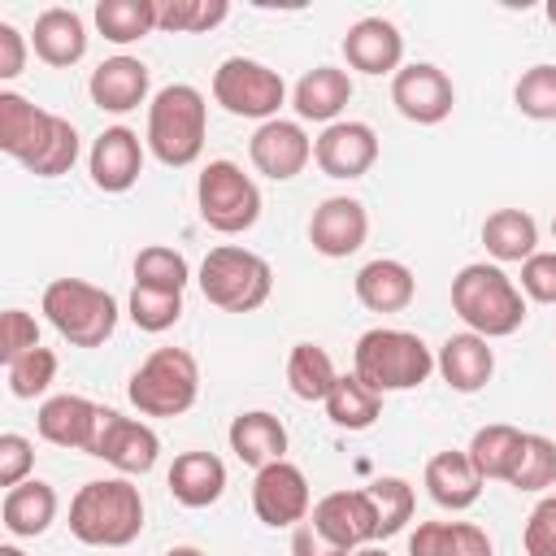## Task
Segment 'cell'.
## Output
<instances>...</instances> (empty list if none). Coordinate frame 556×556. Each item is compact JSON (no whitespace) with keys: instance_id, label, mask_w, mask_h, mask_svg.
Listing matches in <instances>:
<instances>
[{"instance_id":"44","label":"cell","mask_w":556,"mask_h":556,"mask_svg":"<svg viewBox=\"0 0 556 556\" xmlns=\"http://www.w3.org/2000/svg\"><path fill=\"white\" fill-rule=\"evenodd\" d=\"M526 556H556V495H543L526 517Z\"/></svg>"},{"instance_id":"24","label":"cell","mask_w":556,"mask_h":556,"mask_svg":"<svg viewBox=\"0 0 556 556\" xmlns=\"http://www.w3.org/2000/svg\"><path fill=\"white\" fill-rule=\"evenodd\" d=\"M426 491H430V500H434L439 508L460 513V508H473V504H478V495H482V473L473 469L469 452L447 447V452H434V456L426 460Z\"/></svg>"},{"instance_id":"49","label":"cell","mask_w":556,"mask_h":556,"mask_svg":"<svg viewBox=\"0 0 556 556\" xmlns=\"http://www.w3.org/2000/svg\"><path fill=\"white\" fill-rule=\"evenodd\" d=\"M291 556H352V552H343L339 543H330L313 521H300L295 534H291Z\"/></svg>"},{"instance_id":"52","label":"cell","mask_w":556,"mask_h":556,"mask_svg":"<svg viewBox=\"0 0 556 556\" xmlns=\"http://www.w3.org/2000/svg\"><path fill=\"white\" fill-rule=\"evenodd\" d=\"M0 556H26V552H22V547H13V543H4V547H0Z\"/></svg>"},{"instance_id":"21","label":"cell","mask_w":556,"mask_h":556,"mask_svg":"<svg viewBox=\"0 0 556 556\" xmlns=\"http://www.w3.org/2000/svg\"><path fill=\"white\" fill-rule=\"evenodd\" d=\"M30 48H35V56H39L43 65L70 70V65H78V61L87 56V26H83V17H78L74 9L52 4V9H43V13L35 17Z\"/></svg>"},{"instance_id":"22","label":"cell","mask_w":556,"mask_h":556,"mask_svg":"<svg viewBox=\"0 0 556 556\" xmlns=\"http://www.w3.org/2000/svg\"><path fill=\"white\" fill-rule=\"evenodd\" d=\"M91 104L104 113H130L148 100V65L139 56H109L91 70Z\"/></svg>"},{"instance_id":"51","label":"cell","mask_w":556,"mask_h":556,"mask_svg":"<svg viewBox=\"0 0 556 556\" xmlns=\"http://www.w3.org/2000/svg\"><path fill=\"white\" fill-rule=\"evenodd\" d=\"M352 556H391V552H382V547H374V543H369V547H356Z\"/></svg>"},{"instance_id":"43","label":"cell","mask_w":556,"mask_h":556,"mask_svg":"<svg viewBox=\"0 0 556 556\" xmlns=\"http://www.w3.org/2000/svg\"><path fill=\"white\" fill-rule=\"evenodd\" d=\"M513 104L534 122H556V65H530L513 87Z\"/></svg>"},{"instance_id":"32","label":"cell","mask_w":556,"mask_h":556,"mask_svg":"<svg viewBox=\"0 0 556 556\" xmlns=\"http://www.w3.org/2000/svg\"><path fill=\"white\" fill-rule=\"evenodd\" d=\"M521 443H526V434H521L517 426H508V421H491V426L473 430V439H469L465 452H469L473 469L482 473V482H486V478L508 482L513 469H517V460H521Z\"/></svg>"},{"instance_id":"42","label":"cell","mask_w":556,"mask_h":556,"mask_svg":"<svg viewBox=\"0 0 556 556\" xmlns=\"http://www.w3.org/2000/svg\"><path fill=\"white\" fill-rule=\"evenodd\" d=\"M130 321L148 334L169 330L182 317V291H156V287H135L130 291Z\"/></svg>"},{"instance_id":"16","label":"cell","mask_w":556,"mask_h":556,"mask_svg":"<svg viewBox=\"0 0 556 556\" xmlns=\"http://www.w3.org/2000/svg\"><path fill=\"white\" fill-rule=\"evenodd\" d=\"M365 235H369V213L361 200L352 195H330L313 208V222H308V243L313 252L330 256V261H343L352 252L365 248Z\"/></svg>"},{"instance_id":"11","label":"cell","mask_w":556,"mask_h":556,"mask_svg":"<svg viewBox=\"0 0 556 556\" xmlns=\"http://www.w3.org/2000/svg\"><path fill=\"white\" fill-rule=\"evenodd\" d=\"M391 104L417 126H439L456 104V87L439 65L413 61L400 65V74L391 78Z\"/></svg>"},{"instance_id":"9","label":"cell","mask_w":556,"mask_h":556,"mask_svg":"<svg viewBox=\"0 0 556 556\" xmlns=\"http://www.w3.org/2000/svg\"><path fill=\"white\" fill-rule=\"evenodd\" d=\"M213 100L235 113V117H256V122H274L282 100H287V83L278 70H269L265 61L252 56H226L213 70Z\"/></svg>"},{"instance_id":"31","label":"cell","mask_w":556,"mask_h":556,"mask_svg":"<svg viewBox=\"0 0 556 556\" xmlns=\"http://www.w3.org/2000/svg\"><path fill=\"white\" fill-rule=\"evenodd\" d=\"M52 113L30 104L26 96L17 91H0V148L13 156V161H26L35 152V143L43 139Z\"/></svg>"},{"instance_id":"48","label":"cell","mask_w":556,"mask_h":556,"mask_svg":"<svg viewBox=\"0 0 556 556\" xmlns=\"http://www.w3.org/2000/svg\"><path fill=\"white\" fill-rule=\"evenodd\" d=\"M26 70V35L13 22H0V78H17Z\"/></svg>"},{"instance_id":"30","label":"cell","mask_w":556,"mask_h":556,"mask_svg":"<svg viewBox=\"0 0 556 556\" xmlns=\"http://www.w3.org/2000/svg\"><path fill=\"white\" fill-rule=\"evenodd\" d=\"M482 243L500 265H513V261L521 265L539 252V226L526 208H495L482 222Z\"/></svg>"},{"instance_id":"41","label":"cell","mask_w":556,"mask_h":556,"mask_svg":"<svg viewBox=\"0 0 556 556\" xmlns=\"http://www.w3.org/2000/svg\"><path fill=\"white\" fill-rule=\"evenodd\" d=\"M508 486H517V491H547V486H556V439L526 434L521 460H517Z\"/></svg>"},{"instance_id":"4","label":"cell","mask_w":556,"mask_h":556,"mask_svg":"<svg viewBox=\"0 0 556 556\" xmlns=\"http://www.w3.org/2000/svg\"><path fill=\"white\" fill-rule=\"evenodd\" d=\"M208 130V104L191 83H169L148 104V148L161 165L182 169L195 165L204 152Z\"/></svg>"},{"instance_id":"13","label":"cell","mask_w":556,"mask_h":556,"mask_svg":"<svg viewBox=\"0 0 556 556\" xmlns=\"http://www.w3.org/2000/svg\"><path fill=\"white\" fill-rule=\"evenodd\" d=\"M308 521L330 539L339 543L343 552H356V547H369L378 539V508L369 500V491H330L313 504Z\"/></svg>"},{"instance_id":"33","label":"cell","mask_w":556,"mask_h":556,"mask_svg":"<svg viewBox=\"0 0 556 556\" xmlns=\"http://www.w3.org/2000/svg\"><path fill=\"white\" fill-rule=\"evenodd\" d=\"M326 417L339 430H369L382 417V395L369 391L356 374H339V382L326 395Z\"/></svg>"},{"instance_id":"23","label":"cell","mask_w":556,"mask_h":556,"mask_svg":"<svg viewBox=\"0 0 556 556\" xmlns=\"http://www.w3.org/2000/svg\"><path fill=\"white\" fill-rule=\"evenodd\" d=\"M356 300L369 308V313H404L417 295V278L404 261H391V256H378V261H365L356 269Z\"/></svg>"},{"instance_id":"14","label":"cell","mask_w":556,"mask_h":556,"mask_svg":"<svg viewBox=\"0 0 556 556\" xmlns=\"http://www.w3.org/2000/svg\"><path fill=\"white\" fill-rule=\"evenodd\" d=\"M248 156L252 165L274 178V182H287L295 178L308 161H313V139L304 135L300 122H287V117H274V122H261L248 139Z\"/></svg>"},{"instance_id":"37","label":"cell","mask_w":556,"mask_h":556,"mask_svg":"<svg viewBox=\"0 0 556 556\" xmlns=\"http://www.w3.org/2000/svg\"><path fill=\"white\" fill-rule=\"evenodd\" d=\"M230 4L226 0H156V30L169 35H200L226 22Z\"/></svg>"},{"instance_id":"53","label":"cell","mask_w":556,"mask_h":556,"mask_svg":"<svg viewBox=\"0 0 556 556\" xmlns=\"http://www.w3.org/2000/svg\"><path fill=\"white\" fill-rule=\"evenodd\" d=\"M547 22L556 26V0H547Z\"/></svg>"},{"instance_id":"18","label":"cell","mask_w":556,"mask_h":556,"mask_svg":"<svg viewBox=\"0 0 556 556\" xmlns=\"http://www.w3.org/2000/svg\"><path fill=\"white\" fill-rule=\"evenodd\" d=\"M100 408L104 404H91L87 395H52V400L39 404V417H35L39 439H48L52 447H74V452L91 456Z\"/></svg>"},{"instance_id":"46","label":"cell","mask_w":556,"mask_h":556,"mask_svg":"<svg viewBox=\"0 0 556 556\" xmlns=\"http://www.w3.org/2000/svg\"><path fill=\"white\" fill-rule=\"evenodd\" d=\"M521 295L556 304V252H534L530 261H521Z\"/></svg>"},{"instance_id":"6","label":"cell","mask_w":556,"mask_h":556,"mask_svg":"<svg viewBox=\"0 0 556 556\" xmlns=\"http://www.w3.org/2000/svg\"><path fill=\"white\" fill-rule=\"evenodd\" d=\"M200 291L222 313H252V308H261L269 300L274 269H269L265 256H256V252H248L239 243H222L200 265Z\"/></svg>"},{"instance_id":"40","label":"cell","mask_w":556,"mask_h":556,"mask_svg":"<svg viewBox=\"0 0 556 556\" xmlns=\"http://www.w3.org/2000/svg\"><path fill=\"white\" fill-rule=\"evenodd\" d=\"M52 378H56V352L43 348V343L30 348V352H22L17 361L4 365L9 395H17V400H35V395H43V391L52 387Z\"/></svg>"},{"instance_id":"47","label":"cell","mask_w":556,"mask_h":556,"mask_svg":"<svg viewBox=\"0 0 556 556\" xmlns=\"http://www.w3.org/2000/svg\"><path fill=\"white\" fill-rule=\"evenodd\" d=\"M30 465H35L30 439H26V434H13V430L0 434V486L9 491V486H17V482H26Z\"/></svg>"},{"instance_id":"54","label":"cell","mask_w":556,"mask_h":556,"mask_svg":"<svg viewBox=\"0 0 556 556\" xmlns=\"http://www.w3.org/2000/svg\"><path fill=\"white\" fill-rule=\"evenodd\" d=\"M552 235H556V217H552Z\"/></svg>"},{"instance_id":"39","label":"cell","mask_w":556,"mask_h":556,"mask_svg":"<svg viewBox=\"0 0 556 556\" xmlns=\"http://www.w3.org/2000/svg\"><path fill=\"white\" fill-rule=\"evenodd\" d=\"M191 278L187 269V256L165 248V243H152L135 256V287H156V291H182Z\"/></svg>"},{"instance_id":"1","label":"cell","mask_w":556,"mask_h":556,"mask_svg":"<svg viewBox=\"0 0 556 556\" xmlns=\"http://www.w3.org/2000/svg\"><path fill=\"white\" fill-rule=\"evenodd\" d=\"M143 530V495L126 478H96L70 500V534L87 547H126Z\"/></svg>"},{"instance_id":"50","label":"cell","mask_w":556,"mask_h":556,"mask_svg":"<svg viewBox=\"0 0 556 556\" xmlns=\"http://www.w3.org/2000/svg\"><path fill=\"white\" fill-rule=\"evenodd\" d=\"M165 556H204V552H200V547H169Z\"/></svg>"},{"instance_id":"2","label":"cell","mask_w":556,"mask_h":556,"mask_svg":"<svg viewBox=\"0 0 556 556\" xmlns=\"http://www.w3.org/2000/svg\"><path fill=\"white\" fill-rule=\"evenodd\" d=\"M452 308L482 339H504L526 321L521 287L500 265H486V261H473L452 278Z\"/></svg>"},{"instance_id":"15","label":"cell","mask_w":556,"mask_h":556,"mask_svg":"<svg viewBox=\"0 0 556 556\" xmlns=\"http://www.w3.org/2000/svg\"><path fill=\"white\" fill-rule=\"evenodd\" d=\"M313 161L326 178H361L378 161V135L365 122H330L313 143Z\"/></svg>"},{"instance_id":"3","label":"cell","mask_w":556,"mask_h":556,"mask_svg":"<svg viewBox=\"0 0 556 556\" xmlns=\"http://www.w3.org/2000/svg\"><path fill=\"white\" fill-rule=\"evenodd\" d=\"M352 374L369 391H378V395H387V391H413V387H421L434 374V352L413 330L374 326L352 348Z\"/></svg>"},{"instance_id":"29","label":"cell","mask_w":556,"mask_h":556,"mask_svg":"<svg viewBox=\"0 0 556 556\" xmlns=\"http://www.w3.org/2000/svg\"><path fill=\"white\" fill-rule=\"evenodd\" d=\"M408 556H495V547L473 521H421L408 534Z\"/></svg>"},{"instance_id":"28","label":"cell","mask_w":556,"mask_h":556,"mask_svg":"<svg viewBox=\"0 0 556 556\" xmlns=\"http://www.w3.org/2000/svg\"><path fill=\"white\" fill-rule=\"evenodd\" d=\"M56 491L48 486V482H39V478H26V482H17V486H9L4 491V504H0V521H4V530L13 534V539H35V534H43L52 521H56Z\"/></svg>"},{"instance_id":"26","label":"cell","mask_w":556,"mask_h":556,"mask_svg":"<svg viewBox=\"0 0 556 556\" xmlns=\"http://www.w3.org/2000/svg\"><path fill=\"white\" fill-rule=\"evenodd\" d=\"M230 452L252 465V469H265L274 460H287V426L265 413V408H252V413H239L230 421Z\"/></svg>"},{"instance_id":"38","label":"cell","mask_w":556,"mask_h":556,"mask_svg":"<svg viewBox=\"0 0 556 556\" xmlns=\"http://www.w3.org/2000/svg\"><path fill=\"white\" fill-rule=\"evenodd\" d=\"M365 491H369V500L378 508V539H391L413 521L417 495H413V486L404 478H374Z\"/></svg>"},{"instance_id":"27","label":"cell","mask_w":556,"mask_h":556,"mask_svg":"<svg viewBox=\"0 0 556 556\" xmlns=\"http://www.w3.org/2000/svg\"><path fill=\"white\" fill-rule=\"evenodd\" d=\"M226 491V465L213 452H182L169 465V495L182 508H208Z\"/></svg>"},{"instance_id":"17","label":"cell","mask_w":556,"mask_h":556,"mask_svg":"<svg viewBox=\"0 0 556 556\" xmlns=\"http://www.w3.org/2000/svg\"><path fill=\"white\" fill-rule=\"evenodd\" d=\"M87 169H91V182L109 195H122L139 182L143 174V143L130 126H109L96 135L91 143V156H87Z\"/></svg>"},{"instance_id":"7","label":"cell","mask_w":556,"mask_h":556,"mask_svg":"<svg viewBox=\"0 0 556 556\" xmlns=\"http://www.w3.org/2000/svg\"><path fill=\"white\" fill-rule=\"evenodd\" d=\"M143 417H182L200 395V365L187 348H156L126 387Z\"/></svg>"},{"instance_id":"35","label":"cell","mask_w":556,"mask_h":556,"mask_svg":"<svg viewBox=\"0 0 556 556\" xmlns=\"http://www.w3.org/2000/svg\"><path fill=\"white\" fill-rule=\"evenodd\" d=\"M96 26L109 43H135L156 30V0H100Z\"/></svg>"},{"instance_id":"36","label":"cell","mask_w":556,"mask_h":556,"mask_svg":"<svg viewBox=\"0 0 556 556\" xmlns=\"http://www.w3.org/2000/svg\"><path fill=\"white\" fill-rule=\"evenodd\" d=\"M74 161H78V130H74L61 113H52L43 139L35 143V152H30L22 165H26L30 174H39V178H61V174L74 169Z\"/></svg>"},{"instance_id":"25","label":"cell","mask_w":556,"mask_h":556,"mask_svg":"<svg viewBox=\"0 0 556 556\" xmlns=\"http://www.w3.org/2000/svg\"><path fill=\"white\" fill-rule=\"evenodd\" d=\"M348 100H352V78H348V70H339V65H313L300 83H295V91H291V104H295V113L304 117V122H339V113L348 109Z\"/></svg>"},{"instance_id":"8","label":"cell","mask_w":556,"mask_h":556,"mask_svg":"<svg viewBox=\"0 0 556 556\" xmlns=\"http://www.w3.org/2000/svg\"><path fill=\"white\" fill-rule=\"evenodd\" d=\"M195 204L204 226L217 235H243L261 217V191L235 161H208L195 182Z\"/></svg>"},{"instance_id":"20","label":"cell","mask_w":556,"mask_h":556,"mask_svg":"<svg viewBox=\"0 0 556 556\" xmlns=\"http://www.w3.org/2000/svg\"><path fill=\"white\" fill-rule=\"evenodd\" d=\"M434 369L443 374V382H447L452 391L473 395V391H482V387L491 382V374H495V352H491V343H486L482 334L465 330V334L443 339V348H439V356H434Z\"/></svg>"},{"instance_id":"10","label":"cell","mask_w":556,"mask_h":556,"mask_svg":"<svg viewBox=\"0 0 556 556\" xmlns=\"http://www.w3.org/2000/svg\"><path fill=\"white\" fill-rule=\"evenodd\" d=\"M308 508H313V495H308V478L300 465L291 460H274L265 469H256V482H252V513L282 530V526H300L308 521Z\"/></svg>"},{"instance_id":"34","label":"cell","mask_w":556,"mask_h":556,"mask_svg":"<svg viewBox=\"0 0 556 556\" xmlns=\"http://www.w3.org/2000/svg\"><path fill=\"white\" fill-rule=\"evenodd\" d=\"M287 382H291V391H295L300 400H308V404H326L330 387L339 382L330 352H326L321 343H295L291 356H287Z\"/></svg>"},{"instance_id":"5","label":"cell","mask_w":556,"mask_h":556,"mask_svg":"<svg viewBox=\"0 0 556 556\" xmlns=\"http://www.w3.org/2000/svg\"><path fill=\"white\" fill-rule=\"evenodd\" d=\"M43 317L74 348H100L117 330V300L83 278H52L43 287Z\"/></svg>"},{"instance_id":"19","label":"cell","mask_w":556,"mask_h":556,"mask_svg":"<svg viewBox=\"0 0 556 556\" xmlns=\"http://www.w3.org/2000/svg\"><path fill=\"white\" fill-rule=\"evenodd\" d=\"M343 56L361 74H400L404 61V35L387 17H361L343 35Z\"/></svg>"},{"instance_id":"12","label":"cell","mask_w":556,"mask_h":556,"mask_svg":"<svg viewBox=\"0 0 556 556\" xmlns=\"http://www.w3.org/2000/svg\"><path fill=\"white\" fill-rule=\"evenodd\" d=\"M91 456L109 460L117 473H148L156 465V456H161V439H156L152 426H143L135 417H122L113 408H100Z\"/></svg>"},{"instance_id":"45","label":"cell","mask_w":556,"mask_h":556,"mask_svg":"<svg viewBox=\"0 0 556 556\" xmlns=\"http://www.w3.org/2000/svg\"><path fill=\"white\" fill-rule=\"evenodd\" d=\"M30 348H39V326H35V317L22 313V308H9V313H4V326H0V361L9 365V361H17V356L30 352Z\"/></svg>"}]
</instances>
